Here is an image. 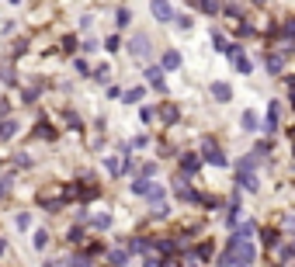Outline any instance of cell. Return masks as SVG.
Segmentation results:
<instances>
[{"mask_svg": "<svg viewBox=\"0 0 295 267\" xmlns=\"http://www.w3.org/2000/svg\"><path fill=\"white\" fill-rule=\"evenodd\" d=\"M250 236H254V222H243V226L233 232V243H247Z\"/></svg>", "mask_w": 295, "mask_h": 267, "instance_id": "9", "label": "cell"}, {"mask_svg": "<svg viewBox=\"0 0 295 267\" xmlns=\"http://www.w3.org/2000/svg\"><path fill=\"white\" fill-rule=\"evenodd\" d=\"M14 132H18V125H14L11 118H4V122H0V142H4V139H11Z\"/></svg>", "mask_w": 295, "mask_h": 267, "instance_id": "15", "label": "cell"}, {"mask_svg": "<svg viewBox=\"0 0 295 267\" xmlns=\"http://www.w3.org/2000/svg\"><path fill=\"white\" fill-rule=\"evenodd\" d=\"M94 226H98V229H108V226H111V215H104V212H101V215H94Z\"/></svg>", "mask_w": 295, "mask_h": 267, "instance_id": "26", "label": "cell"}, {"mask_svg": "<svg viewBox=\"0 0 295 267\" xmlns=\"http://www.w3.org/2000/svg\"><path fill=\"white\" fill-rule=\"evenodd\" d=\"M226 222H229V226H236V222H240V194H236V201L229 205V215H226Z\"/></svg>", "mask_w": 295, "mask_h": 267, "instance_id": "17", "label": "cell"}, {"mask_svg": "<svg viewBox=\"0 0 295 267\" xmlns=\"http://www.w3.org/2000/svg\"><path fill=\"white\" fill-rule=\"evenodd\" d=\"M4 247H7V243H4V240H0V253H4Z\"/></svg>", "mask_w": 295, "mask_h": 267, "instance_id": "41", "label": "cell"}, {"mask_svg": "<svg viewBox=\"0 0 295 267\" xmlns=\"http://www.w3.org/2000/svg\"><path fill=\"white\" fill-rule=\"evenodd\" d=\"M7 191H11V173H7V177H0V194H7Z\"/></svg>", "mask_w": 295, "mask_h": 267, "instance_id": "35", "label": "cell"}, {"mask_svg": "<svg viewBox=\"0 0 295 267\" xmlns=\"http://www.w3.org/2000/svg\"><path fill=\"white\" fill-rule=\"evenodd\" d=\"M268 153H271V139H264V142H257V146H254V156H257V160H264Z\"/></svg>", "mask_w": 295, "mask_h": 267, "instance_id": "18", "label": "cell"}, {"mask_svg": "<svg viewBox=\"0 0 295 267\" xmlns=\"http://www.w3.org/2000/svg\"><path fill=\"white\" fill-rule=\"evenodd\" d=\"M132 191H136V194H146V191H150V181H142V177H139L136 184H132Z\"/></svg>", "mask_w": 295, "mask_h": 267, "instance_id": "30", "label": "cell"}, {"mask_svg": "<svg viewBox=\"0 0 295 267\" xmlns=\"http://www.w3.org/2000/svg\"><path fill=\"white\" fill-rule=\"evenodd\" d=\"M153 18H157V21H170V18H174V7L163 4V0H157V4H153Z\"/></svg>", "mask_w": 295, "mask_h": 267, "instance_id": "6", "label": "cell"}, {"mask_svg": "<svg viewBox=\"0 0 295 267\" xmlns=\"http://www.w3.org/2000/svg\"><path fill=\"white\" fill-rule=\"evenodd\" d=\"M264 129H268V132H275V129H278V104L268 108V114H264Z\"/></svg>", "mask_w": 295, "mask_h": 267, "instance_id": "11", "label": "cell"}, {"mask_svg": "<svg viewBox=\"0 0 295 267\" xmlns=\"http://www.w3.org/2000/svg\"><path fill=\"white\" fill-rule=\"evenodd\" d=\"M129 18H132V11H129V7H118V24H122V28L129 24Z\"/></svg>", "mask_w": 295, "mask_h": 267, "instance_id": "28", "label": "cell"}, {"mask_svg": "<svg viewBox=\"0 0 295 267\" xmlns=\"http://www.w3.org/2000/svg\"><path fill=\"white\" fill-rule=\"evenodd\" d=\"M108 73H111L108 66H98V70H94V80H101V83H104V80H108Z\"/></svg>", "mask_w": 295, "mask_h": 267, "instance_id": "32", "label": "cell"}, {"mask_svg": "<svg viewBox=\"0 0 295 267\" xmlns=\"http://www.w3.org/2000/svg\"><path fill=\"white\" fill-rule=\"evenodd\" d=\"M163 66H167V70H177V66H181V56H177V52H163Z\"/></svg>", "mask_w": 295, "mask_h": 267, "instance_id": "19", "label": "cell"}, {"mask_svg": "<svg viewBox=\"0 0 295 267\" xmlns=\"http://www.w3.org/2000/svg\"><path fill=\"white\" fill-rule=\"evenodd\" d=\"M104 163H108V170H111V173H122V163H118L115 156H108V160H104Z\"/></svg>", "mask_w": 295, "mask_h": 267, "instance_id": "31", "label": "cell"}, {"mask_svg": "<svg viewBox=\"0 0 295 267\" xmlns=\"http://www.w3.org/2000/svg\"><path fill=\"white\" fill-rule=\"evenodd\" d=\"M236 184H243L247 191H257L260 188V181H257V173H236Z\"/></svg>", "mask_w": 295, "mask_h": 267, "instance_id": "10", "label": "cell"}, {"mask_svg": "<svg viewBox=\"0 0 295 267\" xmlns=\"http://www.w3.org/2000/svg\"><path fill=\"white\" fill-rule=\"evenodd\" d=\"M35 135H39V139H56V129H52L49 122H39V125H35Z\"/></svg>", "mask_w": 295, "mask_h": 267, "instance_id": "14", "label": "cell"}, {"mask_svg": "<svg viewBox=\"0 0 295 267\" xmlns=\"http://www.w3.org/2000/svg\"><path fill=\"white\" fill-rule=\"evenodd\" d=\"M125 101H129V104H136V101H142V87H132V91L125 94Z\"/></svg>", "mask_w": 295, "mask_h": 267, "instance_id": "27", "label": "cell"}, {"mask_svg": "<svg viewBox=\"0 0 295 267\" xmlns=\"http://www.w3.org/2000/svg\"><path fill=\"white\" fill-rule=\"evenodd\" d=\"M153 173H157V163H146V167H142V181H146V177H153Z\"/></svg>", "mask_w": 295, "mask_h": 267, "instance_id": "36", "label": "cell"}, {"mask_svg": "<svg viewBox=\"0 0 295 267\" xmlns=\"http://www.w3.org/2000/svg\"><path fill=\"white\" fill-rule=\"evenodd\" d=\"M28 226H32V219H28V215L21 212V215H18V229H28Z\"/></svg>", "mask_w": 295, "mask_h": 267, "instance_id": "38", "label": "cell"}, {"mask_svg": "<svg viewBox=\"0 0 295 267\" xmlns=\"http://www.w3.org/2000/svg\"><path fill=\"white\" fill-rule=\"evenodd\" d=\"M174 194L181 198V201H198V194H195L191 188H188V184H184V177H177V188H174Z\"/></svg>", "mask_w": 295, "mask_h": 267, "instance_id": "5", "label": "cell"}, {"mask_svg": "<svg viewBox=\"0 0 295 267\" xmlns=\"http://www.w3.org/2000/svg\"><path fill=\"white\" fill-rule=\"evenodd\" d=\"M45 267H66V264H59V260H49V264H45Z\"/></svg>", "mask_w": 295, "mask_h": 267, "instance_id": "40", "label": "cell"}, {"mask_svg": "<svg viewBox=\"0 0 295 267\" xmlns=\"http://www.w3.org/2000/svg\"><path fill=\"white\" fill-rule=\"evenodd\" d=\"M205 160H209V163H216V167H226V156H222L219 146H212V139H205Z\"/></svg>", "mask_w": 295, "mask_h": 267, "instance_id": "1", "label": "cell"}, {"mask_svg": "<svg viewBox=\"0 0 295 267\" xmlns=\"http://www.w3.org/2000/svg\"><path fill=\"white\" fill-rule=\"evenodd\" d=\"M264 243H268V247H275V243H278V232H275V229H268V232H264Z\"/></svg>", "mask_w": 295, "mask_h": 267, "instance_id": "33", "label": "cell"}, {"mask_svg": "<svg viewBox=\"0 0 295 267\" xmlns=\"http://www.w3.org/2000/svg\"><path fill=\"white\" fill-rule=\"evenodd\" d=\"M243 129H247V132H254V129H257V114L254 111H243Z\"/></svg>", "mask_w": 295, "mask_h": 267, "instance_id": "21", "label": "cell"}, {"mask_svg": "<svg viewBox=\"0 0 295 267\" xmlns=\"http://www.w3.org/2000/svg\"><path fill=\"white\" fill-rule=\"evenodd\" d=\"M229 267H236V264H229Z\"/></svg>", "mask_w": 295, "mask_h": 267, "instance_id": "42", "label": "cell"}, {"mask_svg": "<svg viewBox=\"0 0 295 267\" xmlns=\"http://www.w3.org/2000/svg\"><path fill=\"white\" fill-rule=\"evenodd\" d=\"M163 118H167V122H177V108L174 104H163Z\"/></svg>", "mask_w": 295, "mask_h": 267, "instance_id": "29", "label": "cell"}, {"mask_svg": "<svg viewBox=\"0 0 295 267\" xmlns=\"http://www.w3.org/2000/svg\"><path fill=\"white\" fill-rule=\"evenodd\" d=\"M98 194V188H91V184H83V188H66V198H80V201H91Z\"/></svg>", "mask_w": 295, "mask_h": 267, "instance_id": "3", "label": "cell"}, {"mask_svg": "<svg viewBox=\"0 0 295 267\" xmlns=\"http://www.w3.org/2000/svg\"><path fill=\"white\" fill-rule=\"evenodd\" d=\"M212 45H216L219 52H226V49H229V42H226V38L219 35V32H212Z\"/></svg>", "mask_w": 295, "mask_h": 267, "instance_id": "24", "label": "cell"}, {"mask_svg": "<svg viewBox=\"0 0 295 267\" xmlns=\"http://www.w3.org/2000/svg\"><path fill=\"white\" fill-rule=\"evenodd\" d=\"M104 49H108V52H115V49H122V42H118V35H108V38H104Z\"/></svg>", "mask_w": 295, "mask_h": 267, "instance_id": "25", "label": "cell"}, {"mask_svg": "<svg viewBox=\"0 0 295 267\" xmlns=\"http://www.w3.org/2000/svg\"><path fill=\"white\" fill-rule=\"evenodd\" d=\"M233 63H236V70H240V73H250V59L243 56V52H240V56H233Z\"/></svg>", "mask_w": 295, "mask_h": 267, "instance_id": "20", "label": "cell"}, {"mask_svg": "<svg viewBox=\"0 0 295 267\" xmlns=\"http://www.w3.org/2000/svg\"><path fill=\"white\" fill-rule=\"evenodd\" d=\"M32 243H35V250H45V243H49V232H45V229H39Z\"/></svg>", "mask_w": 295, "mask_h": 267, "instance_id": "22", "label": "cell"}, {"mask_svg": "<svg viewBox=\"0 0 295 267\" xmlns=\"http://www.w3.org/2000/svg\"><path fill=\"white\" fill-rule=\"evenodd\" d=\"M142 267H163V264H160L157 257H146V264H142Z\"/></svg>", "mask_w": 295, "mask_h": 267, "instance_id": "39", "label": "cell"}, {"mask_svg": "<svg viewBox=\"0 0 295 267\" xmlns=\"http://www.w3.org/2000/svg\"><path fill=\"white\" fill-rule=\"evenodd\" d=\"M153 215H157V219H163V215H167V205H163V201H157V205H153Z\"/></svg>", "mask_w": 295, "mask_h": 267, "instance_id": "34", "label": "cell"}, {"mask_svg": "<svg viewBox=\"0 0 295 267\" xmlns=\"http://www.w3.org/2000/svg\"><path fill=\"white\" fill-rule=\"evenodd\" d=\"M163 70H160V66H150V70H146V80H150V83H153V87H157V91H163Z\"/></svg>", "mask_w": 295, "mask_h": 267, "instance_id": "12", "label": "cell"}, {"mask_svg": "<svg viewBox=\"0 0 295 267\" xmlns=\"http://www.w3.org/2000/svg\"><path fill=\"white\" fill-rule=\"evenodd\" d=\"M257 163H260V160H257L254 153H250V156H243V160H240V167H236V173H257Z\"/></svg>", "mask_w": 295, "mask_h": 267, "instance_id": "8", "label": "cell"}, {"mask_svg": "<svg viewBox=\"0 0 295 267\" xmlns=\"http://www.w3.org/2000/svg\"><path fill=\"white\" fill-rule=\"evenodd\" d=\"M91 260H94L91 253H73L70 257V267H91Z\"/></svg>", "mask_w": 295, "mask_h": 267, "instance_id": "16", "label": "cell"}, {"mask_svg": "<svg viewBox=\"0 0 295 267\" xmlns=\"http://www.w3.org/2000/svg\"><path fill=\"white\" fill-rule=\"evenodd\" d=\"M108 260H111V264H115V267H122V264H125V260H129V253H125V250H115V253H111Z\"/></svg>", "mask_w": 295, "mask_h": 267, "instance_id": "23", "label": "cell"}, {"mask_svg": "<svg viewBox=\"0 0 295 267\" xmlns=\"http://www.w3.org/2000/svg\"><path fill=\"white\" fill-rule=\"evenodd\" d=\"M212 97H216V101H229V97H233V87L222 83V80H216V83H212Z\"/></svg>", "mask_w": 295, "mask_h": 267, "instance_id": "7", "label": "cell"}, {"mask_svg": "<svg viewBox=\"0 0 295 267\" xmlns=\"http://www.w3.org/2000/svg\"><path fill=\"white\" fill-rule=\"evenodd\" d=\"M264 66H268V73H281L285 56H281V52H264Z\"/></svg>", "mask_w": 295, "mask_h": 267, "instance_id": "2", "label": "cell"}, {"mask_svg": "<svg viewBox=\"0 0 295 267\" xmlns=\"http://www.w3.org/2000/svg\"><path fill=\"white\" fill-rule=\"evenodd\" d=\"M132 56H139V59L150 56V38H146V35H136V38H132Z\"/></svg>", "mask_w": 295, "mask_h": 267, "instance_id": "4", "label": "cell"}, {"mask_svg": "<svg viewBox=\"0 0 295 267\" xmlns=\"http://www.w3.org/2000/svg\"><path fill=\"white\" fill-rule=\"evenodd\" d=\"M157 247H160V250H163V253H174V243H170V240H160Z\"/></svg>", "mask_w": 295, "mask_h": 267, "instance_id": "37", "label": "cell"}, {"mask_svg": "<svg viewBox=\"0 0 295 267\" xmlns=\"http://www.w3.org/2000/svg\"><path fill=\"white\" fill-rule=\"evenodd\" d=\"M181 170H184V173H195V170H198V156L184 153V156H181Z\"/></svg>", "mask_w": 295, "mask_h": 267, "instance_id": "13", "label": "cell"}]
</instances>
